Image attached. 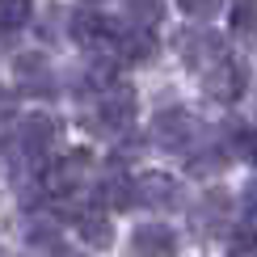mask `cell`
I'll list each match as a JSON object with an SVG mask.
<instances>
[{"instance_id": "7402d4cb", "label": "cell", "mask_w": 257, "mask_h": 257, "mask_svg": "<svg viewBox=\"0 0 257 257\" xmlns=\"http://www.w3.org/2000/svg\"><path fill=\"white\" fill-rule=\"evenodd\" d=\"M89 5H97V0H89Z\"/></svg>"}, {"instance_id": "ffe728a7", "label": "cell", "mask_w": 257, "mask_h": 257, "mask_svg": "<svg viewBox=\"0 0 257 257\" xmlns=\"http://www.w3.org/2000/svg\"><path fill=\"white\" fill-rule=\"evenodd\" d=\"M13 110H17V97H13L9 89H0V126L13 122Z\"/></svg>"}, {"instance_id": "5b68a950", "label": "cell", "mask_w": 257, "mask_h": 257, "mask_svg": "<svg viewBox=\"0 0 257 257\" xmlns=\"http://www.w3.org/2000/svg\"><path fill=\"white\" fill-rule=\"evenodd\" d=\"M131 257H177V232L165 223H139L131 232Z\"/></svg>"}, {"instance_id": "d6986e66", "label": "cell", "mask_w": 257, "mask_h": 257, "mask_svg": "<svg viewBox=\"0 0 257 257\" xmlns=\"http://www.w3.org/2000/svg\"><path fill=\"white\" fill-rule=\"evenodd\" d=\"M30 240L38 244V249H55V228H30Z\"/></svg>"}, {"instance_id": "7c38bea8", "label": "cell", "mask_w": 257, "mask_h": 257, "mask_svg": "<svg viewBox=\"0 0 257 257\" xmlns=\"http://www.w3.org/2000/svg\"><path fill=\"white\" fill-rule=\"evenodd\" d=\"M55 135H59V126H55V118L51 114H30L26 118V126H21V156H42L51 144H55Z\"/></svg>"}, {"instance_id": "7a4b0ae2", "label": "cell", "mask_w": 257, "mask_h": 257, "mask_svg": "<svg viewBox=\"0 0 257 257\" xmlns=\"http://www.w3.org/2000/svg\"><path fill=\"white\" fill-rule=\"evenodd\" d=\"M13 76L21 93H34V97H51L55 93V80H51V59L42 51H21L13 59Z\"/></svg>"}, {"instance_id": "277c9868", "label": "cell", "mask_w": 257, "mask_h": 257, "mask_svg": "<svg viewBox=\"0 0 257 257\" xmlns=\"http://www.w3.org/2000/svg\"><path fill=\"white\" fill-rule=\"evenodd\" d=\"M194 118H190L186 110H160L156 122H152V139L156 148H165V152H181L186 144H194Z\"/></svg>"}, {"instance_id": "3957f363", "label": "cell", "mask_w": 257, "mask_h": 257, "mask_svg": "<svg viewBox=\"0 0 257 257\" xmlns=\"http://www.w3.org/2000/svg\"><path fill=\"white\" fill-rule=\"evenodd\" d=\"M202 89H207V97L232 105L244 93V68H240V63H232V55L219 59V63H211V68L202 72Z\"/></svg>"}, {"instance_id": "52a82bcc", "label": "cell", "mask_w": 257, "mask_h": 257, "mask_svg": "<svg viewBox=\"0 0 257 257\" xmlns=\"http://www.w3.org/2000/svg\"><path fill=\"white\" fill-rule=\"evenodd\" d=\"M72 38L93 51V47H105V42L118 38V26H114L105 13H97V9H80V13L72 17Z\"/></svg>"}, {"instance_id": "8992f818", "label": "cell", "mask_w": 257, "mask_h": 257, "mask_svg": "<svg viewBox=\"0 0 257 257\" xmlns=\"http://www.w3.org/2000/svg\"><path fill=\"white\" fill-rule=\"evenodd\" d=\"M131 118H135V89L110 80L97 105V126H131Z\"/></svg>"}, {"instance_id": "4fadbf2b", "label": "cell", "mask_w": 257, "mask_h": 257, "mask_svg": "<svg viewBox=\"0 0 257 257\" xmlns=\"http://www.w3.org/2000/svg\"><path fill=\"white\" fill-rule=\"evenodd\" d=\"M114 42H122V59H131V63H144L156 55V38L144 26H131V34H118Z\"/></svg>"}, {"instance_id": "30bf717a", "label": "cell", "mask_w": 257, "mask_h": 257, "mask_svg": "<svg viewBox=\"0 0 257 257\" xmlns=\"http://www.w3.org/2000/svg\"><path fill=\"white\" fill-rule=\"evenodd\" d=\"M135 190V202H144V207H165V202L177 198V177L169 173H139L131 181Z\"/></svg>"}, {"instance_id": "e0dca14e", "label": "cell", "mask_w": 257, "mask_h": 257, "mask_svg": "<svg viewBox=\"0 0 257 257\" xmlns=\"http://www.w3.org/2000/svg\"><path fill=\"white\" fill-rule=\"evenodd\" d=\"M232 30H236L240 38L253 34V0H236V9H232Z\"/></svg>"}, {"instance_id": "8fae6325", "label": "cell", "mask_w": 257, "mask_h": 257, "mask_svg": "<svg viewBox=\"0 0 257 257\" xmlns=\"http://www.w3.org/2000/svg\"><path fill=\"white\" fill-rule=\"evenodd\" d=\"M76 232L84 244H93V249H110L114 244V223L105 215L101 207H80L76 211Z\"/></svg>"}, {"instance_id": "5bb4252c", "label": "cell", "mask_w": 257, "mask_h": 257, "mask_svg": "<svg viewBox=\"0 0 257 257\" xmlns=\"http://www.w3.org/2000/svg\"><path fill=\"white\" fill-rule=\"evenodd\" d=\"M34 17V0H0V30H21Z\"/></svg>"}, {"instance_id": "ba28073f", "label": "cell", "mask_w": 257, "mask_h": 257, "mask_svg": "<svg viewBox=\"0 0 257 257\" xmlns=\"http://www.w3.org/2000/svg\"><path fill=\"white\" fill-rule=\"evenodd\" d=\"M89 165H93V156L84 152V148L80 152H68L63 160H55V165L47 169V186L55 190V194H72V190L89 177Z\"/></svg>"}, {"instance_id": "44dd1931", "label": "cell", "mask_w": 257, "mask_h": 257, "mask_svg": "<svg viewBox=\"0 0 257 257\" xmlns=\"http://www.w3.org/2000/svg\"><path fill=\"white\" fill-rule=\"evenodd\" d=\"M59 257H80V253H59Z\"/></svg>"}, {"instance_id": "9a60e30c", "label": "cell", "mask_w": 257, "mask_h": 257, "mask_svg": "<svg viewBox=\"0 0 257 257\" xmlns=\"http://www.w3.org/2000/svg\"><path fill=\"white\" fill-rule=\"evenodd\" d=\"M101 198L110 202V207H131V202H135L131 177H105V186H101Z\"/></svg>"}, {"instance_id": "ac0fdd59", "label": "cell", "mask_w": 257, "mask_h": 257, "mask_svg": "<svg viewBox=\"0 0 257 257\" xmlns=\"http://www.w3.org/2000/svg\"><path fill=\"white\" fill-rule=\"evenodd\" d=\"M181 9H186L190 17H215V13H223V5L228 0H177Z\"/></svg>"}, {"instance_id": "2e32d148", "label": "cell", "mask_w": 257, "mask_h": 257, "mask_svg": "<svg viewBox=\"0 0 257 257\" xmlns=\"http://www.w3.org/2000/svg\"><path fill=\"white\" fill-rule=\"evenodd\" d=\"M126 21L152 30L156 21H160V0H131V5H126Z\"/></svg>"}, {"instance_id": "6da1fadb", "label": "cell", "mask_w": 257, "mask_h": 257, "mask_svg": "<svg viewBox=\"0 0 257 257\" xmlns=\"http://www.w3.org/2000/svg\"><path fill=\"white\" fill-rule=\"evenodd\" d=\"M177 55H181L186 68L207 72L211 63L228 59L232 47H228V38H223V34H215V30H181V34H177Z\"/></svg>"}, {"instance_id": "9c48e42d", "label": "cell", "mask_w": 257, "mask_h": 257, "mask_svg": "<svg viewBox=\"0 0 257 257\" xmlns=\"http://www.w3.org/2000/svg\"><path fill=\"white\" fill-rule=\"evenodd\" d=\"M223 223H232V198L223 190H207L194 211V228L202 236H215V232H223Z\"/></svg>"}]
</instances>
